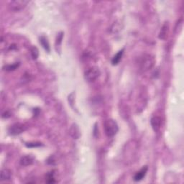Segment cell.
I'll list each match as a JSON object with an SVG mask.
<instances>
[{
    "label": "cell",
    "instance_id": "cell-1",
    "mask_svg": "<svg viewBox=\"0 0 184 184\" xmlns=\"http://www.w3.org/2000/svg\"><path fill=\"white\" fill-rule=\"evenodd\" d=\"M139 67L142 71L145 72L151 69L156 63L154 56L150 54H145L140 57L139 61Z\"/></svg>",
    "mask_w": 184,
    "mask_h": 184
},
{
    "label": "cell",
    "instance_id": "cell-2",
    "mask_svg": "<svg viewBox=\"0 0 184 184\" xmlns=\"http://www.w3.org/2000/svg\"><path fill=\"white\" fill-rule=\"evenodd\" d=\"M104 128H105V134L108 137H114L119 130L117 123L112 119H109L105 121Z\"/></svg>",
    "mask_w": 184,
    "mask_h": 184
},
{
    "label": "cell",
    "instance_id": "cell-3",
    "mask_svg": "<svg viewBox=\"0 0 184 184\" xmlns=\"http://www.w3.org/2000/svg\"><path fill=\"white\" fill-rule=\"evenodd\" d=\"M100 70L96 66H92L86 70L84 73V76L87 81L93 82L96 80L100 76Z\"/></svg>",
    "mask_w": 184,
    "mask_h": 184
},
{
    "label": "cell",
    "instance_id": "cell-4",
    "mask_svg": "<svg viewBox=\"0 0 184 184\" xmlns=\"http://www.w3.org/2000/svg\"><path fill=\"white\" fill-rule=\"evenodd\" d=\"M26 129L27 127L25 125H23V124L16 123L12 125L9 128V132L12 135H17L25 132Z\"/></svg>",
    "mask_w": 184,
    "mask_h": 184
},
{
    "label": "cell",
    "instance_id": "cell-5",
    "mask_svg": "<svg viewBox=\"0 0 184 184\" xmlns=\"http://www.w3.org/2000/svg\"><path fill=\"white\" fill-rule=\"evenodd\" d=\"M28 3V1H23V0H15L10 2V7L13 11H19L23 10L27 4Z\"/></svg>",
    "mask_w": 184,
    "mask_h": 184
},
{
    "label": "cell",
    "instance_id": "cell-6",
    "mask_svg": "<svg viewBox=\"0 0 184 184\" xmlns=\"http://www.w3.org/2000/svg\"><path fill=\"white\" fill-rule=\"evenodd\" d=\"M152 127L156 132H158L160 130L162 125V119L158 116H153L150 120Z\"/></svg>",
    "mask_w": 184,
    "mask_h": 184
},
{
    "label": "cell",
    "instance_id": "cell-7",
    "mask_svg": "<svg viewBox=\"0 0 184 184\" xmlns=\"http://www.w3.org/2000/svg\"><path fill=\"white\" fill-rule=\"evenodd\" d=\"M35 161V158L31 155H27L22 157L20 160V164L23 166H28L32 165Z\"/></svg>",
    "mask_w": 184,
    "mask_h": 184
},
{
    "label": "cell",
    "instance_id": "cell-8",
    "mask_svg": "<svg viewBox=\"0 0 184 184\" xmlns=\"http://www.w3.org/2000/svg\"><path fill=\"white\" fill-rule=\"evenodd\" d=\"M168 32H169V24L168 23H164V25L161 28L160 32L159 34V38L161 40H165L168 36Z\"/></svg>",
    "mask_w": 184,
    "mask_h": 184
},
{
    "label": "cell",
    "instance_id": "cell-9",
    "mask_svg": "<svg viewBox=\"0 0 184 184\" xmlns=\"http://www.w3.org/2000/svg\"><path fill=\"white\" fill-rule=\"evenodd\" d=\"M148 171V167L147 166H144L142 169L137 173L134 176V180L135 181H139L145 176L146 173Z\"/></svg>",
    "mask_w": 184,
    "mask_h": 184
},
{
    "label": "cell",
    "instance_id": "cell-10",
    "mask_svg": "<svg viewBox=\"0 0 184 184\" xmlns=\"http://www.w3.org/2000/svg\"><path fill=\"white\" fill-rule=\"evenodd\" d=\"M12 178V173L10 170L4 168L1 170V181H9Z\"/></svg>",
    "mask_w": 184,
    "mask_h": 184
},
{
    "label": "cell",
    "instance_id": "cell-11",
    "mask_svg": "<svg viewBox=\"0 0 184 184\" xmlns=\"http://www.w3.org/2000/svg\"><path fill=\"white\" fill-rule=\"evenodd\" d=\"M70 134L74 139H78L80 136V130L78 126L76 125H73L72 127H71Z\"/></svg>",
    "mask_w": 184,
    "mask_h": 184
},
{
    "label": "cell",
    "instance_id": "cell-12",
    "mask_svg": "<svg viewBox=\"0 0 184 184\" xmlns=\"http://www.w3.org/2000/svg\"><path fill=\"white\" fill-rule=\"evenodd\" d=\"M123 53H124V49H122V50H119V51L117 53L114 57H113V58L112 60V65L114 66L117 65V64L119 63V61H120L122 59V57Z\"/></svg>",
    "mask_w": 184,
    "mask_h": 184
},
{
    "label": "cell",
    "instance_id": "cell-13",
    "mask_svg": "<svg viewBox=\"0 0 184 184\" xmlns=\"http://www.w3.org/2000/svg\"><path fill=\"white\" fill-rule=\"evenodd\" d=\"M40 43H41V45L44 48L46 51L50 52V45H49V43H48L47 38L45 37L42 36L41 38H40Z\"/></svg>",
    "mask_w": 184,
    "mask_h": 184
},
{
    "label": "cell",
    "instance_id": "cell-14",
    "mask_svg": "<svg viewBox=\"0 0 184 184\" xmlns=\"http://www.w3.org/2000/svg\"><path fill=\"white\" fill-rule=\"evenodd\" d=\"M19 66V63H15L14 64H12V65L6 66L4 68H5L4 70H6V71H14L17 68H18Z\"/></svg>",
    "mask_w": 184,
    "mask_h": 184
},
{
    "label": "cell",
    "instance_id": "cell-15",
    "mask_svg": "<svg viewBox=\"0 0 184 184\" xmlns=\"http://www.w3.org/2000/svg\"><path fill=\"white\" fill-rule=\"evenodd\" d=\"M31 55H32V57L33 59H36L38 57L39 52H38V50H37V48L34 47L31 49Z\"/></svg>",
    "mask_w": 184,
    "mask_h": 184
},
{
    "label": "cell",
    "instance_id": "cell-16",
    "mask_svg": "<svg viewBox=\"0 0 184 184\" xmlns=\"http://www.w3.org/2000/svg\"><path fill=\"white\" fill-rule=\"evenodd\" d=\"M47 182L48 183H53L55 182V178H54V173L50 172V173L48 174V180Z\"/></svg>",
    "mask_w": 184,
    "mask_h": 184
},
{
    "label": "cell",
    "instance_id": "cell-17",
    "mask_svg": "<svg viewBox=\"0 0 184 184\" xmlns=\"http://www.w3.org/2000/svg\"><path fill=\"white\" fill-rule=\"evenodd\" d=\"M42 144L41 143H27L26 146L29 148H36V147H40L41 146Z\"/></svg>",
    "mask_w": 184,
    "mask_h": 184
}]
</instances>
